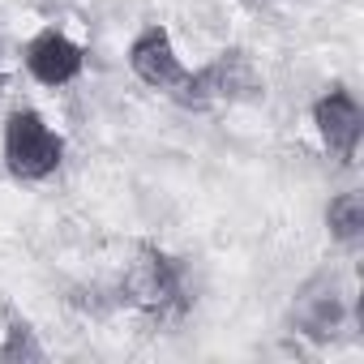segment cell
<instances>
[{
  "instance_id": "obj_5",
  "label": "cell",
  "mask_w": 364,
  "mask_h": 364,
  "mask_svg": "<svg viewBox=\"0 0 364 364\" xmlns=\"http://www.w3.org/2000/svg\"><path fill=\"white\" fill-rule=\"evenodd\" d=\"M347 291H343V283H338V274H313L300 291H296V300H291V321H296V330L304 334V338H313V343H330V338H338L343 334V326H347Z\"/></svg>"
},
{
  "instance_id": "obj_8",
  "label": "cell",
  "mask_w": 364,
  "mask_h": 364,
  "mask_svg": "<svg viewBox=\"0 0 364 364\" xmlns=\"http://www.w3.org/2000/svg\"><path fill=\"white\" fill-rule=\"evenodd\" d=\"M326 232L343 249H355L364 240V193L360 189H347V193L330 198V206H326Z\"/></svg>"
},
{
  "instance_id": "obj_7",
  "label": "cell",
  "mask_w": 364,
  "mask_h": 364,
  "mask_svg": "<svg viewBox=\"0 0 364 364\" xmlns=\"http://www.w3.org/2000/svg\"><path fill=\"white\" fill-rule=\"evenodd\" d=\"M22 65H26V73H31L39 86H69V82H77L82 69H86V48H82L73 35H65V31H56V26H43L39 35L26 39Z\"/></svg>"
},
{
  "instance_id": "obj_3",
  "label": "cell",
  "mask_w": 364,
  "mask_h": 364,
  "mask_svg": "<svg viewBox=\"0 0 364 364\" xmlns=\"http://www.w3.org/2000/svg\"><path fill=\"white\" fill-rule=\"evenodd\" d=\"M120 291H124V300L133 304V309H141V313H167V309H176L180 304V266L163 253V249H154V245H137V253H133V262L124 266V283H120Z\"/></svg>"
},
{
  "instance_id": "obj_1",
  "label": "cell",
  "mask_w": 364,
  "mask_h": 364,
  "mask_svg": "<svg viewBox=\"0 0 364 364\" xmlns=\"http://www.w3.org/2000/svg\"><path fill=\"white\" fill-rule=\"evenodd\" d=\"M0 159L5 171L22 185H39V180L56 176L65 163V137L48 124L43 112L18 107L5 116V133H0Z\"/></svg>"
},
{
  "instance_id": "obj_4",
  "label": "cell",
  "mask_w": 364,
  "mask_h": 364,
  "mask_svg": "<svg viewBox=\"0 0 364 364\" xmlns=\"http://www.w3.org/2000/svg\"><path fill=\"white\" fill-rule=\"evenodd\" d=\"M313 129H317V137H321V146H326V154H330L334 163H343V167L355 163L360 137H364L360 99H355L343 82L326 86V90L313 99Z\"/></svg>"
},
{
  "instance_id": "obj_6",
  "label": "cell",
  "mask_w": 364,
  "mask_h": 364,
  "mask_svg": "<svg viewBox=\"0 0 364 364\" xmlns=\"http://www.w3.org/2000/svg\"><path fill=\"white\" fill-rule=\"evenodd\" d=\"M129 69H133V77L141 86L159 90V95H171L180 82L189 77V65L180 60L167 26H159V22H146L133 35V43H129Z\"/></svg>"
},
{
  "instance_id": "obj_2",
  "label": "cell",
  "mask_w": 364,
  "mask_h": 364,
  "mask_svg": "<svg viewBox=\"0 0 364 364\" xmlns=\"http://www.w3.org/2000/svg\"><path fill=\"white\" fill-rule=\"evenodd\" d=\"M262 73L253 69V60L232 48V52H219L210 65L202 69H189V77L171 90V99L180 107H215V103H249V99H262Z\"/></svg>"
},
{
  "instance_id": "obj_9",
  "label": "cell",
  "mask_w": 364,
  "mask_h": 364,
  "mask_svg": "<svg viewBox=\"0 0 364 364\" xmlns=\"http://www.w3.org/2000/svg\"><path fill=\"white\" fill-rule=\"evenodd\" d=\"M43 355H48V351H43V343L35 338L31 321L14 317V321L5 326V343H0V360H5V364H14V360H43Z\"/></svg>"
}]
</instances>
